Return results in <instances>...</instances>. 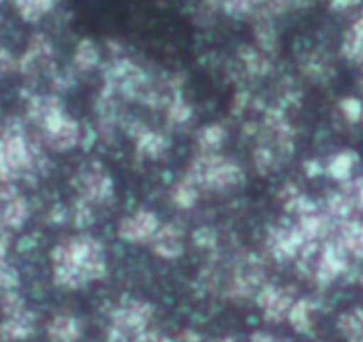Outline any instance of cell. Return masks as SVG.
<instances>
[{"label":"cell","instance_id":"cell-1","mask_svg":"<svg viewBox=\"0 0 363 342\" xmlns=\"http://www.w3.org/2000/svg\"><path fill=\"white\" fill-rule=\"evenodd\" d=\"M55 284L80 289L107 275V259L102 243L95 237L79 236L62 241L52 250Z\"/></svg>","mask_w":363,"mask_h":342},{"label":"cell","instance_id":"cell-2","mask_svg":"<svg viewBox=\"0 0 363 342\" xmlns=\"http://www.w3.org/2000/svg\"><path fill=\"white\" fill-rule=\"evenodd\" d=\"M40 152L16 118L0 123V184H13L40 166Z\"/></svg>","mask_w":363,"mask_h":342},{"label":"cell","instance_id":"cell-3","mask_svg":"<svg viewBox=\"0 0 363 342\" xmlns=\"http://www.w3.org/2000/svg\"><path fill=\"white\" fill-rule=\"evenodd\" d=\"M187 177L200 189L208 191H226L244 182V173L239 164L218 153H200L194 157Z\"/></svg>","mask_w":363,"mask_h":342},{"label":"cell","instance_id":"cell-4","mask_svg":"<svg viewBox=\"0 0 363 342\" xmlns=\"http://www.w3.org/2000/svg\"><path fill=\"white\" fill-rule=\"evenodd\" d=\"M152 317V307L145 302H132L114 314L109 342H141Z\"/></svg>","mask_w":363,"mask_h":342},{"label":"cell","instance_id":"cell-5","mask_svg":"<svg viewBox=\"0 0 363 342\" xmlns=\"http://www.w3.org/2000/svg\"><path fill=\"white\" fill-rule=\"evenodd\" d=\"M75 187L80 200L87 204H106L114 197V182L106 167L100 162H91L75 179Z\"/></svg>","mask_w":363,"mask_h":342},{"label":"cell","instance_id":"cell-6","mask_svg":"<svg viewBox=\"0 0 363 342\" xmlns=\"http://www.w3.org/2000/svg\"><path fill=\"white\" fill-rule=\"evenodd\" d=\"M265 243H267V250L272 255V259L278 263L292 260L306 246L298 223H281L278 226H272Z\"/></svg>","mask_w":363,"mask_h":342},{"label":"cell","instance_id":"cell-7","mask_svg":"<svg viewBox=\"0 0 363 342\" xmlns=\"http://www.w3.org/2000/svg\"><path fill=\"white\" fill-rule=\"evenodd\" d=\"M29 219V204L13 184H0V233L20 230Z\"/></svg>","mask_w":363,"mask_h":342},{"label":"cell","instance_id":"cell-8","mask_svg":"<svg viewBox=\"0 0 363 342\" xmlns=\"http://www.w3.org/2000/svg\"><path fill=\"white\" fill-rule=\"evenodd\" d=\"M159 226L155 212L141 209L134 216L121 219L120 226H118V236L128 243H150Z\"/></svg>","mask_w":363,"mask_h":342},{"label":"cell","instance_id":"cell-9","mask_svg":"<svg viewBox=\"0 0 363 342\" xmlns=\"http://www.w3.org/2000/svg\"><path fill=\"white\" fill-rule=\"evenodd\" d=\"M52 65V47L43 36H34L29 48L18 61V70L23 75H38Z\"/></svg>","mask_w":363,"mask_h":342},{"label":"cell","instance_id":"cell-10","mask_svg":"<svg viewBox=\"0 0 363 342\" xmlns=\"http://www.w3.org/2000/svg\"><path fill=\"white\" fill-rule=\"evenodd\" d=\"M150 243H152L153 251L162 259H178L184 251V236H182V230L173 223L159 226Z\"/></svg>","mask_w":363,"mask_h":342},{"label":"cell","instance_id":"cell-11","mask_svg":"<svg viewBox=\"0 0 363 342\" xmlns=\"http://www.w3.org/2000/svg\"><path fill=\"white\" fill-rule=\"evenodd\" d=\"M258 303L265 310V316L271 319H281L285 314H289L292 303L291 294L285 289H278L274 285H265L258 294Z\"/></svg>","mask_w":363,"mask_h":342},{"label":"cell","instance_id":"cell-12","mask_svg":"<svg viewBox=\"0 0 363 342\" xmlns=\"http://www.w3.org/2000/svg\"><path fill=\"white\" fill-rule=\"evenodd\" d=\"M34 331V316L26 309L8 314L4 323H0V341H20Z\"/></svg>","mask_w":363,"mask_h":342},{"label":"cell","instance_id":"cell-13","mask_svg":"<svg viewBox=\"0 0 363 342\" xmlns=\"http://www.w3.org/2000/svg\"><path fill=\"white\" fill-rule=\"evenodd\" d=\"M80 138H82L80 125L73 118L66 116L59 127H55L54 131L45 136V141L50 145V148L57 150V152H66V150H72L73 146L79 145Z\"/></svg>","mask_w":363,"mask_h":342},{"label":"cell","instance_id":"cell-14","mask_svg":"<svg viewBox=\"0 0 363 342\" xmlns=\"http://www.w3.org/2000/svg\"><path fill=\"white\" fill-rule=\"evenodd\" d=\"M59 0H13L16 11L26 22H38L55 8Z\"/></svg>","mask_w":363,"mask_h":342},{"label":"cell","instance_id":"cell-15","mask_svg":"<svg viewBox=\"0 0 363 342\" xmlns=\"http://www.w3.org/2000/svg\"><path fill=\"white\" fill-rule=\"evenodd\" d=\"M48 333L59 342H73L80 335V324L75 317L61 316L55 317L48 326Z\"/></svg>","mask_w":363,"mask_h":342},{"label":"cell","instance_id":"cell-16","mask_svg":"<svg viewBox=\"0 0 363 342\" xmlns=\"http://www.w3.org/2000/svg\"><path fill=\"white\" fill-rule=\"evenodd\" d=\"M198 194H200V187L186 175L173 187L171 198H173V204L177 205L178 209H191L196 204Z\"/></svg>","mask_w":363,"mask_h":342},{"label":"cell","instance_id":"cell-17","mask_svg":"<svg viewBox=\"0 0 363 342\" xmlns=\"http://www.w3.org/2000/svg\"><path fill=\"white\" fill-rule=\"evenodd\" d=\"M166 146L167 141L164 139V136L159 134V132L141 131L138 134V152L150 157V159H157L159 155H162Z\"/></svg>","mask_w":363,"mask_h":342},{"label":"cell","instance_id":"cell-18","mask_svg":"<svg viewBox=\"0 0 363 342\" xmlns=\"http://www.w3.org/2000/svg\"><path fill=\"white\" fill-rule=\"evenodd\" d=\"M6 255H8V244H6L4 237L0 236V289H4V291H13V289L18 285L20 277H18V271L8 263Z\"/></svg>","mask_w":363,"mask_h":342},{"label":"cell","instance_id":"cell-19","mask_svg":"<svg viewBox=\"0 0 363 342\" xmlns=\"http://www.w3.org/2000/svg\"><path fill=\"white\" fill-rule=\"evenodd\" d=\"M225 139L226 131L221 125H208V127L201 128V132L198 134V145H200L201 153H214Z\"/></svg>","mask_w":363,"mask_h":342},{"label":"cell","instance_id":"cell-20","mask_svg":"<svg viewBox=\"0 0 363 342\" xmlns=\"http://www.w3.org/2000/svg\"><path fill=\"white\" fill-rule=\"evenodd\" d=\"M99 62V48L91 43L89 40L80 41L79 47L75 50V66L80 70V72H86V70H91L93 66Z\"/></svg>","mask_w":363,"mask_h":342},{"label":"cell","instance_id":"cell-21","mask_svg":"<svg viewBox=\"0 0 363 342\" xmlns=\"http://www.w3.org/2000/svg\"><path fill=\"white\" fill-rule=\"evenodd\" d=\"M308 310H310V303L306 299H299L298 303L291 307L289 310V317H291V323L292 326L298 328V330H306L310 324L308 319Z\"/></svg>","mask_w":363,"mask_h":342},{"label":"cell","instance_id":"cell-22","mask_svg":"<svg viewBox=\"0 0 363 342\" xmlns=\"http://www.w3.org/2000/svg\"><path fill=\"white\" fill-rule=\"evenodd\" d=\"M191 113H193V111H191V106L186 100L182 99L171 100L169 106H167V116H169V120H173L174 123H186L191 118Z\"/></svg>","mask_w":363,"mask_h":342},{"label":"cell","instance_id":"cell-23","mask_svg":"<svg viewBox=\"0 0 363 342\" xmlns=\"http://www.w3.org/2000/svg\"><path fill=\"white\" fill-rule=\"evenodd\" d=\"M344 239L351 250H354L356 253H363V230L358 226H347L344 230Z\"/></svg>","mask_w":363,"mask_h":342},{"label":"cell","instance_id":"cell-24","mask_svg":"<svg viewBox=\"0 0 363 342\" xmlns=\"http://www.w3.org/2000/svg\"><path fill=\"white\" fill-rule=\"evenodd\" d=\"M347 170H349V159L344 155H338L335 157L333 162L330 164V173L337 179H342V177L347 175Z\"/></svg>","mask_w":363,"mask_h":342},{"label":"cell","instance_id":"cell-25","mask_svg":"<svg viewBox=\"0 0 363 342\" xmlns=\"http://www.w3.org/2000/svg\"><path fill=\"white\" fill-rule=\"evenodd\" d=\"M18 68V61L6 48H0V72L9 73Z\"/></svg>","mask_w":363,"mask_h":342},{"label":"cell","instance_id":"cell-26","mask_svg":"<svg viewBox=\"0 0 363 342\" xmlns=\"http://www.w3.org/2000/svg\"><path fill=\"white\" fill-rule=\"evenodd\" d=\"M253 342H274L272 341L271 337H267V335H262V333H258L257 337H255V341Z\"/></svg>","mask_w":363,"mask_h":342},{"label":"cell","instance_id":"cell-27","mask_svg":"<svg viewBox=\"0 0 363 342\" xmlns=\"http://www.w3.org/2000/svg\"><path fill=\"white\" fill-rule=\"evenodd\" d=\"M223 342H233V341H230V338H228V341H223Z\"/></svg>","mask_w":363,"mask_h":342},{"label":"cell","instance_id":"cell-28","mask_svg":"<svg viewBox=\"0 0 363 342\" xmlns=\"http://www.w3.org/2000/svg\"><path fill=\"white\" fill-rule=\"evenodd\" d=\"M0 2H4V0H0Z\"/></svg>","mask_w":363,"mask_h":342}]
</instances>
